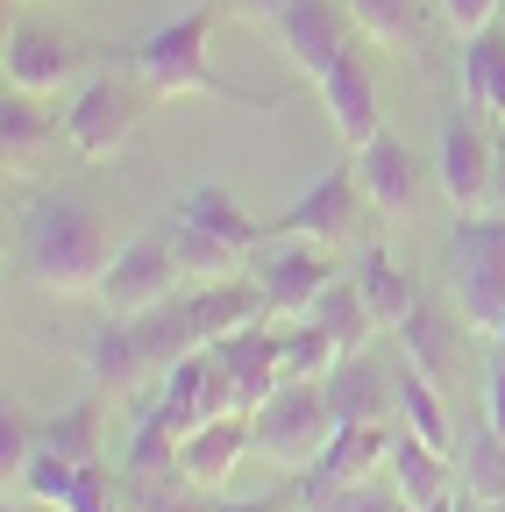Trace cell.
Here are the masks:
<instances>
[{
  "mask_svg": "<svg viewBox=\"0 0 505 512\" xmlns=\"http://www.w3.org/2000/svg\"><path fill=\"white\" fill-rule=\"evenodd\" d=\"M321 512H406V498H399V484H349L342 498H328Z\"/></svg>",
  "mask_w": 505,
  "mask_h": 512,
  "instance_id": "obj_34",
  "label": "cell"
},
{
  "mask_svg": "<svg viewBox=\"0 0 505 512\" xmlns=\"http://www.w3.org/2000/svg\"><path fill=\"white\" fill-rule=\"evenodd\" d=\"M306 313H313V320H321V328H328V335L342 342V356L370 349V335H377V313H370V299H363V285H356L349 271H342V278H335V285H328L321 299H313Z\"/></svg>",
  "mask_w": 505,
  "mask_h": 512,
  "instance_id": "obj_28",
  "label": "cell"
},
{
  "mask_svg": "<svg viewBox=\"0 0 505 512\" xmlns=\"http://www.w3.org/2000/svg\"><path fill=\"white\" fill-rule=\"evenodd\" d=\"M171 249H178V264L185 278H242L249 271V256H257L271 242V221L257 214H242V200L228 185H185L178 200H171Z\"/></svg>",
  "mask_w": 505,
  "mask_h": 512,
  "instance_id": "obj_3",
  "label": "cell"
},
{
  "mask_svg": "<svg viewBox=\"0 0 505 512\" xmlns=\"http://www.w3.org/2000/svg\"><path fill=\"white\" fill-rule=\"evenodd\" d=\"M449 285H456V306L470 320V335L505 328V214H491V207L456 214V228H449Z\"/></svg>",
  "mask_w": 505,
  "mask_h": 512,
  "instance_id": "obj_5",
  "label": "cell"
},
{
  "mask_svg": "<svg viewBox=\"0 0 505 512\" xmlns=\"http://www.w3.org/2000/svg\"><path fill=\"white\" fill-rule=\"evenodd\" d=\"M114 264V228L86 192H36L15 214V271L57 299L100 292Z\"/></svg>",
  "mask_w": 505,
  "mask_h": 512,
  "instance_id": "obj_1",
  "label": "cell"
},
{
  "mask_svg": "<svg viewBox=\"0 0 505 512\" xmlns=\"http://www.w3.org/2000/svg\"><path fill=\"white\" fill-rule=\"evenodd\" d=\"M356 200H363V178H356V157L321 171L299 200L271 221L285 235H313V242H328V249H356Z\"/></svg>",
  "mask_w": 505,
  "mask_h": 512,
  "instance_id": "obj_12",
  "label": "cell"
},
{
  "mask_svg": "<svg viewBox=\"0 0 505 512\" xmlns=\"http://www.w3.org/2000/svg\"><path fill=\"white\" fill-rule=\"evenodd\" d=\"M484 420L505 434V349L491 356V370H484Z\"/></svg>",
  "mask_w": 505,
  "mask_h": 512,
  "instance_id": "obj_37",
  "label": "cell"
},
{
  "mask_svg": "<svg viewBox=\"0 0 505 512\" xmlns=\"http://www.w3.org/2000/svg\"><path fill=\"white\" fill-rule=\"evenodd\" d=\"M392 434H399V420H342V427L328 434V448L299 470V498H306V512H321V505L342 498L349 484H363V477L385 470Z\"/></svg>",
  "mask_w": 505,
  "mask_h": 512,
  "instance_id": "obj_9",
  "label": "cell"
},
{
  "mask_svg": "<svg viewBox=\"0 0 505 512\" xmlns=\"http://www.w3.org/2000/svg\"><path fill=\"white\" fill-rule=\"evenodd\" d=\"M278 363H285V377H313V384H321L342 363V342L313 313H292V328H278Z\"/></svg>",
  "mask_w": 505,
  "mask_h": 512,
  "instance_id": "obj_31",
  "label": "cell"
},
{
  "mask_svg": "<svg viewBox=\"0 0 505 512\" xmlns=\"http://www.w3.org/2000/svg\"><path fill=\"white\" fill-rule=\"evenodd\" d=\"M491 107H456L449 121H441V192L463 207V214H477V207H491V157H498V128L484 121Z\"/></svg>",
  "mask_w": 505,
  "mask_h": 512,
  "instance_id": "obj_11",
  "label": "cell"
},
{
  "mask_svg": "<svg viewBox=\"0 0 505 512\" xmlns=\"http://www.w3.org/2000/svg\"><path fill=\"white\" fill-rule=\"evenodd\" d=\"M349 157H356V178H363V200L385 221H406L420 207V164H413V150L392 136V128H377V136L363 150H349Z\"/></svg>",
  "mask_w": 505,
  "mask_h": 512,
  "instance_id": "obj_15",
  "label": "cell"
},
{
  "mask_svg": "<svg viewBox=\"0 0 505 512\" xmlns=\"http://www.w3.org/2000/svg\"><path fill=\"white\" fill-rule=\"evenodd\" d=\"M463 328H470V320H449V313H441V306H413L406 320H399V349H406V363L413 370H427L434 384H449L456 370H463Z\"/></svg>",
  "mask_w": 505,
  "mask_h": 512,
  "instance_id": "obj_21",
  "label": "cell"
},
{
  "mask_svg": "<svg viewBox=\"0 0 505 512\" xmlns=\"http://www.w3.org/2000/svg\"><path fill=\"white\" fill-rule=\"evenodd\" d=\"M29 456H36V420H22L15 406L0 413V484H22V470H29Z\"/></svg>",
  "mask_w": 505,
  "mask_h": 512,
  "instance_id": "obj_33",
  "label": "cell"
},
{
  "mask_svg": "<svg viewBox=\"0 0 505 512\" xmlns=\"http://www.w3.org/2000/svg\"><path fill=\"white\" fill-rule=\"evenodd\" d=\"M321 100H328V114H335V128H342L349 150H363L377 128H385V114H377V86H370V64H363L356 50H342V57L328 64Z\"/></svg>",
  "mask_w": 505,
  "mask_h": 512,
  "instance_id": "obj_20",
  "label": "cell"
},
{
  "mask_svg": "<svg viewBox=\"0 0 505 512\" xmlns=\"http://www.w3.org/2000/svg\"><path fill=\"white\" fill-rule=\"evenodd\" d=\"M8 512H36V498H29V505H15V498H8Z\"/></svg>",
  "mask_w": 505,
  "mask_h": 512,
  "instance_id": "obj_40",
  "label": "cell"
},
{
  "mask_svg": "<svg viewBox=\"0 0 505 512\" xmlns=\"http://www.w3.org/2000/svg\"><path fill=\"white\" fill-rule=\"evenodd\" d=\"M157 399H171L193 427L214 420V413H242V406H235V384H228V370H221V356H214V342L193 349V356H178V363L157 377Z\"/></svg>",
  "mask_w": 505,
  "mask_h": 512,
  "instance_id": "obj_19",
  "label": "cell"
},
{
  "mask_svg": "<svg viewBox=\"0 0 505 512\" xmlns=\"http://www.w3.org/2000/svg\"><path fill=\"white\" fill-rule=\"evenodd\" d=\"M399 427H413L427 448H441V456H456V427H449V399H441V384L427 370H399Z\"/></svg>",
  "mask_w": 505,
  "mask_h": 512,
  "instance_id": "obj_27",
  "label": "cell"
},
{
  "mask_svg": "<svg viewBox=\"0 0 505 512\" xmlns=\"http://www.w3.org/2000/svg\"><path fill=\"white\" fill-rule=\"evenodd\" d=\"M491 342H498V349H505V328H498V335H491Z\"/></svg>",
  "mask_w": 505,
  "mask_h": 512,
  "instance_id": "obj_41",
  "label": "cell"
},
{
  "mask_svg": "<svg viewBox=\"0 0 505 512\" xmlns=\"http://www.w3.org/2000/svg\"><path fill=\"white\" fill-rule=\"evenodd\" d=\"M406 512H413V505H406Z\"/></svg>",
  "mask_w": 505,
  "mask_h": 512,
  "instance_id": "obj_43",
  "label": "cell"
},
{
  "mask_svg": "<svg viewBox=\"0 0 505 512\" xmlns=\"http://www.w3.org/2000/svg\"><path fill=\"white\" fill-rule=\"evenodd\" d=\"M491 214H505V128H498V157H491Z\"/></svg>",
  "mask_w": 505,
  "mask_h": 512,
  "instance_id": "obj_39",
  "label": "cell"
},
{
  "mask_svg": "<svg viewBox=\"0 0 505 512\" xmlns=\"http://www.w3.org/2000/svg\"><path fill=\"white\" fill-rule=\"evenodd\" d=\"M185 434H193V420H185L171 399H157L136 427H129V448H121V470H136V477H164V470H178V448H185Z\"/></svg>",
  "mask_w": 505,
  "mask_h": 512,
  "instance_id": "obj_23",
  "label": "cell"
},
{
  "mask_svg": "<svg viewBox=\"0 0 505 512\" xmlns=\"http://www.w3.org/2000/svg\"><path fill=\"white\" fill-rule=\"evenodd\" d=\"M385 477L399 484V498L413 512H434V505H449V491L463 484L456 477V456H441V448H427L413 427L392 434V456H385Z\"/></svg>",
  "mask_w": 505,
  "mask_h": 512,
  "instance_id": "obj_18",
  "label": "cell"
},
{
  "mask_svg": "<svg viewBox=\"0 0 505 512\" xmlns=\"http://www.w3.org/2000/svg\"><path fill=\"white\" fill-rule=\"evenodd\" d=\"M36 448L43 456H72V463H100V399H79L72 413L36 420Z\"/></svg>",
  "mask_w": 505,
  "mask_h": 512,
  "instance_id": "obj_32",
  "label": "cell"
},
{
  "mask_svg": "<svg viewBox=\"0 0 505 512\" xmlns=\"http://www.w3.org/2000/svg\"><path fill=\"white\" fill-rule=\"evenodd\" d=\"M498 114H505V107H498Z\"/></svg>",
  "mask_w": 505,
  "mask_h": 512,
  "instance_id": "obj_44",
  "label": "cell"
},
{
  "mask_svg": "<svg viewBox=\"0 0 505 512\" xmlns=\"http://www.w3.org/2000/svg\"><path fill=\"white\" fill-rule=\"evenodd\" d=\"M221 491H200L193 477H136V470H121V512H214Z\"/></svg>",
  "mask_w": 505,
  "mask_h": 512,
  "instance_id": "obj_29",
  "label": "cell"
},
{
  "mask_svg": "<svg viewBox=\"0 0 505 512\" xmlns=\"http://www.w3.org/2000/svg\"><path fill=\"white\" fill-rule=\"evenodd\" d=\"M214 512H306V498H299V470H292V484L257 491V498H214Z\"/></svg>",
  "mask_w": 505,
  "mask_h": 512,
  "instance_id": "obj_35",
  "label": "cell"
},
{
  "mask_svg": "<svg viewBox=\"0 0 505 512\" xmlns=\"http://www.w3.org/2000/svg\"><path fill=\"white\" fill-rule=\"evenodd\" d=\"M456 477L463 491H477L484 505H505V434L491 420L470 427V441H456Z\"/></svg>",
  "mask_w": 505,
  "mask_h": 512,
  "instance_id": "obj_30",
  "label": "cell"
},
{
  "mask_svg": "<svg viewBox=\"0 0 505 512\" xmlns=\"http://www.w3.org/2000/svg\"><path fill=\"white\" fill-rule=\"evenodd\" d=\"M249 448H257V427H249V413H214V420H200L193 434H185V448H178V477H193L200 491H228V477L242 470Z\"/></svg>",
  "mask_w": 505,
  "mask_h": 512,
  "instance_id": "obj_16",
  "label": "cell"
},
{
  "mask_svg": "<svg viewBox=\"0 0 505 512\" xmlns=\"http://www.w3.org/2000/svg\"><path fill=\"white\" fill-rule=\"evenodd\" d=\"M8 8H15V0H8Z\"/></svg>",
  "mask_w": 505,
  "mask_h": 512,
  "instance_id": "obj_42",
  "label": "cell"
},
{
  "mask_svg": "<svg viewBox=\"0 0 505 512\" xmlns=\"http://www.w3.org/2000/svg\"><path fill=\"white\" fill-rule=\"evenodd\" d=\"M249 278H257V292L271 299V313H306L313 299H321V292L342 278V264H335L328 242L271 228V242L249 256Z\"/></svg>",
  "mask_w": 505,
  "mask_h": 512,
  "instance_id": "obj_8",
  "label": "cell"
},
{
  "mask_svg": "<svg viewBox=\"0 0 505 512\" xmlns=\"http://www.w3.org/2000/svg\"><path fill=\"white\" fill-rule=\"evenodd\" d=\"M150 107H157L150 79L136 72V64H121L114 43H107V64H100L93 79H79V93H72V107H65L72 157H79V164H107V157H121V150L143 136Z\"/></svg>",
  "mask_w": 505,
  "mask_h": 512,
  "instance_id": "obj_4",
  "label": "cell"
},
{
  "mask_svg": "<svg viewBox=\"0 0 505 512\" xmlns=\"http://www.w3.org/2000/svg\"><path fill=\"white\" fill-rule=\"evenodd\" d=\"M356 15V36H370L377 50H399V57H427V15L420 0H342Z\"/></svg>",
  "mask_w": 505,
  "mask_h": 512,
  "instance_id": "obj_25",
  "label": "cell"
},
{
  "mask_svg": "<svg viewBox=\"0 0 505 512\" xmlns=\"http://www.w3.org/2000/svg\"><path fill=\"white\" fill-rule=\"evenodd\" d=\"M214 356H221V370H228V384H235V406H242V413H257V406L278 392V384H285V363H278V320H249V328L221 335Z\"/></svg>",
  "mask_w": 505,
  "mask_h": 512,
  "instance_id": "obj_14",
  "label": "cell"
},
{
  "mask_svg": "<svg viewBox=\"0 0 505 512\" xmlns=\"http://www.w3.org/2000/svg\"><path fill=\"white\" fill-rule=\"evenodd\" d=\"M107 64V43H93L86 29H57V22H29V29H8V50H0V72H8L15 93H65L72 79H93Z\"/></svg>",
  "mask_w": 505,
  "mask_h": 512,
  "instance_id": "obj_6",
  "label": "cell"
},
{
  "mask_svg": "<svg viewBox=\"0 0 505 512\" xmlns=\"http://www.w3.org/2000/svg\"><path fill=\"white\" fill-rule=\"evenodd\" d=\"M228 8H235L242 22H264V29H278V15L292 8V0H228Z\"/></svg>",
  "mask_w": 505,
  "mask_h": 512,
  "instance_id": "obj_38",
  "label": "cell"
},
{
  "mask_svg": "<svg viewBox=\"0 0 505 512\" xmlns=\"http://www.w3.org/2000/svg\"><path fill=\"white\" fill-rule=\"evenodd\" d=\"M498 8H505V0H441V15H449V29H456V36L484 29V22H491Z\"/></svg>",
  "mask_w": 505,
  "mask_h": 512,
  "instance_id": "obj_36",
  "label": "cell"
},
{
  "mask_svg": "<svg viewBox=\"0 0 505 512\" xmlns=\"http://www.w3.org/2000/svg\"><path fill=\"white\" fill-rule=\"evenodd\" d=\"M349 278L363 285V299H370V313H377V328H399V320L427 299V292H420V278L399 264L385 242H356V271H349Z\"/></svg>",
  "mask_w": 505,
  "mask_h": 512,
  "instance_id": "obj_22",
  "label": "cell"
},
{
  "mask_svg": "<svg viewBox=\"0 0 505 512\" xmlns=\"http://www.w3.org/2000/svg\"><path fill=\"white\" fill-rule=\"evenodd\" d=\"M271 36L285 43V57L299 64V72L321 86V79H328V64H335L342 50H356V15L342 8V0H292V8L278 15Z\"/></svg>",
  "mask_w": 505,
  "mask_h": 512,
  "instance_id": "obj_13",
  "label": "cell"
},
{
  "mask_svg": "<svg viewBox=\"0 0 505 512\" xmlns=\"http://www.w3.org/2000/svg\"><path fill=\"white\" fill-rule=\"evenodd\" d=\"M178 278H185V264H178V249H171V228L136 235L129 249H114V264L100 278V306L107 313H150V306H164L178 292Z\"/></svg>",
  "mask_w": 505,
  "mask_h": 512,
  "instance_id": "obj_10",
  "label": "cell"
},
{
  "mask_svg": "<svg viewBox=\"0 0 505 512\" xmlns=\"http://www.w3.org/2000/svg\"><path fill=\"white\" fill-rule=\"evenodd\" d=\"M249 427H257V456H271L278 470H306V463L328 448V434H335L342 420H335V406H328V384L285 377L278 392L249 413Z\"/></svg>",
  "mask_w": 505,
  "mask_h": 512,
  "instance_id": "obj_7",
  "label": "cell"
},
{
  "mask_svg": "<svg viewBox=\"0 0 505 512\" xmlns=\"http://www.w3.org/2000/svg\"><path fill=\"white\" fill-rule=\"evenodd\" d=\"M57 136H65V121H57L36 93L8 86V100H0V157H8V171H29Z\"/></svg>",
  "mask_w": 505,
  "mask_h": 512,
  "instance_id": "obj_24",
  "label": "cell"
},
{
  "mask_svg": "<svg viewBox=\"0 0 505 512\" xmlns=\"http://www.w3.org/2000/svg\"><path fill=\"white\" fill-rule=\"evenodd\" d=\"M207 36H214V8L200 0V8H185V15H171V22H157L143 43H114V57L136 64L157 100L207 93V100H228V107H257V114H271L285 93H242V86H228V79L214 72V57H207Z\"/></svg>",
  "mask_w": 505,
  "mask_h": 512,
  "instance_id": "obj_2",
  "label": "cell"
},
{
  "mask_svg": "<svg viewBox=\"0 0 505 512\" xmlns=\"http://www.w3.org/2000/svg\"><path fill=\"white\" fill-rule=\"evenodd\" d=\"M321 384H328L335 420H399V370H385L370 349L342 356Z\"/></svg>",
  "mask_w": 505,
  "mask_h": 512,
  "instance_id": "obj_17",
  "label": "cell"
},
{
  "mask_svg": "<svg viewBox=\"0 0 505 512\" xmlns=\"http://www.w3.org/2000/svg\"><path fill=\"white\" fill-rule=\"evenodd\" d=\"M456 79H463V93L477 100V107H505V22L491 29H470L463 36V50H456Z\"/></svg>",
  "mask_w": 505,
  "mask_h": 512,
  "instance_id": "obj_26",
  "label": "cell"
}]
</instances>
